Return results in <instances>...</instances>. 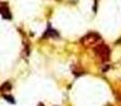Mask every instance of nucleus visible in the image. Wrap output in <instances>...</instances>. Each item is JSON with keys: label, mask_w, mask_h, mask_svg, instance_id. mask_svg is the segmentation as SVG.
Segmentation results:
<instances>
[{"label": "nucleus", "mask_w": 121, "mask_h": 106, "mask_svg": "<svg viewBox=\"0 0 121 106\" xmlns=\"http://www.w3.org/2000/svg\"><path fill=\"white\" fill-rule=\"evenodd\" d=\"M95 53L101 58L102 62H108L109 57H111V50L106 45H98L97 47H95L94 49Z\"/></svg>", "instance_id": "f257e3e1"}, {"label": "nucleus", "mask_w": 121, "mask_h": 106, "mask_svg": "<svg viewBox=\"0 0 121 106\" xmlns=\"http://www.w3.org/2000/svg\"><path fill=\"white\" fill-rule=\"evenodd\" d=\"M100 38H101V36L99 35V34L92 32V33H89L86 36H84L81 42L85 45H90V44H95V42H97L98 40H100Z\"/></svg>", "instance_id": "f03ea898"}, {"label": "nucleus", "mask_w": 121, "mask_h": 106, "mask_svg": "<svg viewBox=\"0 0 121 106\" xmlns=\"http://www.w3.org/2000/svg\"><path fill=\"white\" fill-rule=\"evenodd\" d=\"M0 14L2 15V17H3L4 19H11L12 18L11 13H10V8H9V6L6 5V3L2 4V5L0 6Z\"/></svg>", "instance_id": "7ed1b4c3"}, {"label": "nucleus", "mask_w": 121, "mask_h": 106, "mask_svg": "<svg viewBox=\"0 0 121 106\" xmlns=\"http://www.w3.org/2000/svg\"><path fill=\"white\" fill-rule=\"evenodd\" d=\"M48 36H50V37H57V36H59V33H57L54 29H52L50 25H48V30L46 31L44 37H48Z\"/></svg>", "instance_id": "20e7f679"}, {"label": "nucleus", "mask_w": 121, "mask_h": 106, "mask_svg": "<svg viewBox=\"0 0 121 106\" xmlns=\"http://www.w3.org/2000/svg\"><path fill=\"white\" fill-rule=\"evenodd\" d=\"M12 89V85H11L9 82H5L3 85L0 87V91H9V90Z\"/></svg>", "instance_id": "39448f33"}, {"label": "nucleus", "mask_w": 121, "mask_h": 106, "mask_svg": "<svg viewBox=\"0 0 121 106\" xmlns=\"http://www.w3.org/2000/svg\"><path fill=\"white\" fill-rule=\"evenodd\" d=\"M3 98L5 99L6 101H9L10 103H13V104L15 103V100L13 99V97H11V96H3Z\"/></svg>", "instance_id": "423d86ee"}]
</instances>
